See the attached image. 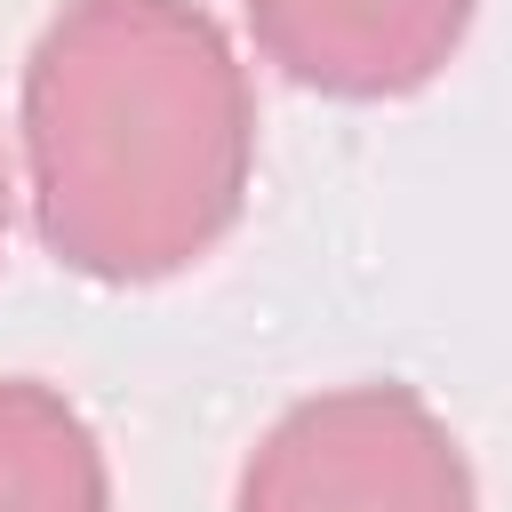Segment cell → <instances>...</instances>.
<instances>
[{"mask_svg": "<svg viewBox=\"0 0 512 512\" xmlns=\"http://www.w3.org/2000/svg\"><path fill=\"white\" fill-rule=\"evenodd\" d=\"M0 512H112L96 424L40 376H0Z\"/></svg>", "mask_w": 512, "mask_h": 512, "instance_id": "4", "label": "cell"}, {"mask_svg": "<svg viewBox=\"0 0 512 512\" xmlns=\"http://www.w3.org/2000/svg\"><path fill=\"white\" fill-rule=\"evenodd\" d=\"M232 512H480L464 440L416 384L296 400L240 464Z\"/></svg>", "mask_w": 512, "mask_h": 512, "instance_id": "2", "label": "cell"}, {"mask_svg": "<svg viewBox=\"0 0 512 512\" xmlns=\"http://www.w3.org/2000/svg\"><path fill=\"white\" fill-rule=\"evenodd\" d=\"M480 0H248L256 48L320 96H416L472 32Z\"/></svg>", "mask_w": 512, "mask_h": 512, "instance_id": "3", "label": "cell"}, {"mask_svg": "<svg viewBox=\"0 0 512 512\" xmlns=\"http://www.w3.org/2000/svg\"><path fill=\"white\" fill-rule=\"evenodd\" d=\"M256 104L200 0H64L24 64L32 216L88 280L200 264L248 192Z\"/></svg>", "mask_w": 512, "mask_h": 512, "instance_id": "1", "label": "cell"}, {"mask_svg": "<svg viewBox=\"0 0 512 512\" xmlns=\"http://www.w3.org/2000/svg\"><path fill=\"white\" fill-rule=\"evenodd\" d=\"M0 232H8V168H0Z\"/></svg>", "mask_w": 512, "mask_h": 512, "instance_id": "5", "label": "cell"}]
</instances>
